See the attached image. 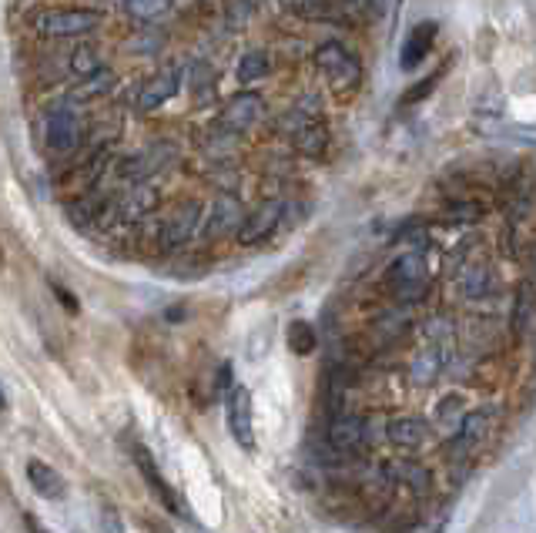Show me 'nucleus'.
<instances>
[{"label": "nucleus", "mask_w": 536, "mask_h": 533, "mask_svg": "<svg viewBox=\"0 0 536 533\" xmlns=\"http://www.w3.org/2000/svg\"><path fill=\"white\" fill-rule=\"evenodd\" d=\"M312 61H315V68L322 71V78H325V84H329V91L335 94V98L346 101V98H352V94L359 91L362 61H359V54L349 51L346 44L325 41V44L315 47Z\"/></svg>", "instance_id": "1"}, {"label": "nucleus", "mask_w": 536, "mask_h": 533, "mask_svg": "<svg viewBox=\"0 0 536 533\" xmlns=\"http://www.w3.org/2000/svg\"><path fill=\"white\" fill-rule=\"evenodd\" d=\"M104 14L94 7H51L34 17L37 34L44 37H88L101 27Z\"/></svg>", "instance_id": "2"}, {"label": "nucleus", "mask_w": 536, "mask_h": 533, "mask_svg": "<svg viewBox=\"0 0 536 533\" xmlns=\"http://www.w3.org/2000/svg\"><path fill=\"white\" fill-rule=\"evenodd\" d=\"M386 289L392 292V299L396 302H419L426 299L429 292V269H426V259L416 252L409 255H399L396 262L389 265L386 272Z\"/></svg>", "instance_id": "3"}, {"label": "nucleus", "mask_w": 536, "mask_h": 533, "mask_svg": "<svg viewBox=\"0 0 536 533\" xmlns=\"http://www.w3.org/2000/svg\"><path fill=\"white\" fill-rule=\"evenodd\" d=\"M279 135H285L295 145V151L309 158H319L325 148H329V128L325 121H319L315 114H305L302 108L285 111L279 118Z\"/></svg>", "instance_id": "4"}, {"label": "nucleus", "mask_w": 536, "mask_h": 533, "mask_svg": "<svg viewBox=\"0 0 536 533\" xmlns=\"http://www.w3.org/2000/svg\"><path fill=\"white\" fill-rule=\"evenodd\" d=\"M81 141H84V125H81L78 114H74L71 104L54 108L51 114H47V121H44V148H47V155L67 158V155H74V151L81 148Z\"/></svg>", "instance_id": "5"}, {"label": "nucleus", "mask_w": 536, "mask_h": 533, "mask_svg": "<svg viewBox=\"0 0 536 533\" xmlns=\"http://www.w3.org/2000/svg\"><path fill=\"white\" fill-rule=\"evenodd\" d=\"M201 228V202L188 198V202L175 205L171 212L158 222V242L165 252H175L181 245H188L195 239V232Z\"/></svg>", "instance_id": "6"}, {"label": "nucleus", "mask_w": 536, "mask_h": 533, "mask_svg": "<svg viewBox=\"0 0 536 533\" xmlns=\"http://www.w3.org/2000/svg\"><path fill=\"white\" fill-rule=\"evenodd\" d=\"M493 420H496V409L493 406H480V409H469L459 423V430L449 443V453H456L453 460H463V456L476 453L486 443V436L493 433Z\"/></svg>", "instance_id": "7"}, {"label": "nucleus", "mask_w": 536, "mask_h": 533, "mask_svg": "<svg viewBox=\"0 0 536 533\" xmlns=\"http://www.w3.org/2000/svg\"><path fill=\"white\" fill-rule=\"evenodd\" d=\"M158 205V192L148 182H134L128 192L111 198V222L121 225H141L145 218L155 212Z\"/></svg>", "instance_id": "8"}, {"label": "nucleus", "mask_w": 536, "mask_h": 533, "mask_svg": "<svg viewBox=\"0 0 536 533\" xmlns=\"http://www.w3.org/2000/svg\"><path fill=\"white\" fill-rule=\"evenodd\" d=\"M265 118V101H262V94H255V91H235L232 98H228L222 104V111H218V125H225V128H232V131H248V128H255L258 121Z\"/></svg>", "instance_id": "9"}, {"label": "nucleus", "mask_w": 536, "mask_h": 533, "mask_svg": "<svg viewBox=\"0 0 536 533\" xmlns=\"http://www.w3.org/2000/svg\"><path fill=\"white\" fill-rule=\"evenodd\" d=\"M178 88H181V68L178 64H168V68H161L158 74H151V78L141 84L138 94H134V108L141 114L158 111L161 104H168L175 98Z\"/></svg>", "instance_id": "10"}, {"label": "nucleus", "mask_w": 536, "mask_h": 533, "mask_svg": "<svg viewBox=\"0 0 536 533\" xmlns=\"http://www.w3.org/2000/svg\"><path fill=\"white\" fill-rule=\"evenodd\" d=\"M282 212H285V205L279 202V198H265V202H258L252 212H248L242 218V228H238V245H258V242H265L268 235L279 228L282 222Z\"/></svg>", "instance_id": "11"}, {"label": "nucleus", "mask_w": 536, "mask_h": 533, "mask_svg": "<svg viewBox=\"0 0 536 533\" xmlns=\"http://www.w3.org/2000/svg\"><path fill=\"white\" fill-rule=\"evenodd\" d=\"M228 430L245 453H255V420H252V393L245 386L228 389Z\"/></svg>", "instance_id": "12"}, {"label": "nucleus", "mask_w": 536, "mask_h": 533, "mask_svg": "<svg viewBox=\"0 0 536 533\" xmlns=\"http://www.w3.org/2000/svg\"><path fill=\"white\" fill-rule=\"evenodd\" d=\"M171 161H175V145H168V141H161V145H148V148H141L138 155L124 161V168H121V178L124 182H148V178H155L161 175Z\"/></svg>", "instance_id": "13"}, {"label": "nucleus", "mask_w": 536, "mask_h": 533, "mask_svg": "<svg viewBox=\"0 0 536 533\" xmlns=\"http://www.w3.org/2000/svg\"><path fill=\"white\" fill-rule=\"evenodd\" d=\"M134 463H138L141 477H145L148 490L155 493L161 507H165L168 513H175V517H188V510L181 507V500L175 497V490H171L168 483H165V477H161V470H158L155 456H151V453H148V450H145V446H141V443H134Z\"/></svg>", "instance_id": "14"}, {"label": "nucleus", "mask_w": 536, "mask_h": 533, "mask_svg": "<svg viewBox=\"0 0 536 533\" xmlns=\"http://www.w3.org/2000/svg\"><path fill=\"white\" fill-rule=\"evenodd\" d=\"M329 443L339 453H359L362 446H369V423L356 413H339L329 423Z\"/></svg>", "instance_id": "15"}, {"label": "nucleus", "mask_w": 536, "mask_h": 533, "mask_svg": "<svg viewBox=\"0 0 536 533\" xmlns=\"http://www.w3.org/2000/svg\"><path fill=\"white\" fill-rule=\"evenodd\" d=\"M436 34H439V24H436V21L416 24L413 31L406 34V41H402V47H399V68H402V71H416L419 64L426 61V54L433 51Z\"/></svg>", "instance_id": "16"}, {"label": "nucleus", "mask_w": 536, "mask_h": 533, "mask_svg": "<svg viewBox=\"0 0 536 533\" xmlns=\"http://www.w3.org/2000/svg\"><path fill=\"white\" fill-rule=\"evenodd\" d=\"M429 436V423L423 416H396L386 423V440L399 450H419Z\"/></svg>", "instance_id": "17"}, {"label": "nucleus", "mask_w": 536, "mask_h": 533, "mask_svg": "<svg viewBox=\"0 0 536 533\" xmlns=\"http://www.w3.org/2000/svg\"><path fill=\"white\" fill-rule=\"evenodd\" d=\"M536 319V282L533 279H523L516 285V295H513V316H510V329L516 339L526 336V329L533 326Z\"/></svg>", "instance_id": "18"}, {"label": "nucleus", "mask_w": 536, "mask_h": 533, "mask_svg": "<svg viewBox=\"0 0 536 533\" xmlns=\"http://www.w3.org/2000/svg\"><path fill=\"white\" fill-rule=\"evenodd\" d=\"M27 483H31L37 497H44V500H61L67 493V483H64L61 473H57L54 466L41 463V460L27 463Z\"/></svg>", "instance_id": "19"}, {"label": "nucleus", "mask_w": 536, "mask_h": 533, "mask_svg": "<svg viewBox=\"0 0 536 533\" xmlns=\"http://www.w3.org/2000/svg\"><path fill=\"white\" fill-rule=\"evenodd\" d=\"M242 202L235 195H222L218 202L212 205V218L205 225V235H222V232H238L242 228Z\"/></svg>", "instance_id": "20"}, {"label": "nucleus", "mask_w": 536, "mask_h": 533, "mask_svg": "<svg viewBox=\"0 0 536 533\" xmlns=\"http://www.w3.org/2000/svg\"><path fill=\"white\" fill-rule=\"evenodd\" d=\"M198 148L205 151L208 158H228V155H235V151H238V131L218 125V121H215L212 128H205L198 135Z\"/></svg>", "instance_id": "21"}, {"label": "nucleus", "mask_w": 536, "mask_h": 533, "mask_svg": "<svg viewBox=\"0 0 536 533\" xmlns=\"http://www.w3.org/2000/svg\"><path fill=\"white\" fill-rule=\"evenodd\" d=\"M282 7L302 21H342L339 0H282Z\"/></svg>", "instance_id": "22"}, {"label": "nucleus", "mask_w": 536, "mask_h": 533, "mask_svg": "<svg viewBox=\"0 0 536 533\" xmlns=\"http://www.w3.org/2000/svg\"><path fill=\"white\" fill-rule=\"evenodd\" d=\"M382 473L392 480V483H406L413 493H426L429 490V470L419 463H409V460H392L382 466Z\"/></svg>", "instance_id": "23"}, {"label": "nucleus", "mask_w": 536, "mask_h": 533, "mask_svg": "<svg viewBox=\"0 0 536 533\" xmlns=\"http://www.w3.org/2000/svg\"><path fill=\"white\" fill-rule=\"evenodd\" d=\"M114 84H118V74H114L111 68H98L94 74H88V78L78 81V88L71 91V101H91V98H104Z\"/></svg>", "instance_id": "24"}, {"label": "nucleus", "mask_w": 536, "mask_h": 533, "mask_svg": "<svg viewBox=\"0 0 536 533\" xmlns=\"http://www.w3.org/2000/svg\"><path fill=\"white\" fill-rule=\"evenodd\" d=\"M439 373H443V352H439L436 346L423 349V352H419V356L413 359V366H409V376H413L416 386L436 383Z\"/></svg>", "instance_id": "25"}, {"label": "nucleus", "mask_w": 536, "mask_h": 533, "mask_svg": "<svg viewBox=\"0 0 536 533\" xmlns=\"http://www.w3.org/2000/svg\"><path fill=\"white\" fill-rule=\"evenodd\" d=\"M124 11L134 24H155L171 11V0H124Z\"/></svg>", "instance_id": "26"}, {"label": "nucleus", "mask_w": 536, "mask_h": 533, "mask_svg": "<svg viewBox=\"0 0 536 533\" xmlns=\"http://www.w3.org/2000/svg\"><path fill=\"white\" fill-rule=\"evenodd\" d=\"M268 71H272V61H268L265 51H248V54H242V61H238V68H235L238 81H242V84L262 81Z\"/></svg>", "instance_id": "27"}, {"label": "nucleus", "mask_w": 536, "mask_h": 533, "mask_svg": "<svg viewBox=\"0 0 536 533\" xmlns=\"http://www.w3.org/2000/svg\"><path fill=\"white\" fill-rule=\"evenodd\" d=\"M342 21L352 17V21H379L386 14V0H339Z\"/></svg>", "instance_id": "28"}, {"label": "nucleus", "mask_w": 536, "mask_h": 533, "mask_svg": "<svg viewBox=\"0 0 536 533\" xmlns=\"http://www.w3.org/2000/svg\"><path fill=\"white\" fill-rule=\"evenodd\" d=\"M490 269L486 265H469V269L459 275V285H463V292L469 299H480V295L490 292Z\"/></svg>", "instance_id": "29"}, {"label": "nucleus", "mask_w": 536, "mask_h": 533, "mask_svg": "<svg viewBox=\"0 0 536 533\" xmlns=\"http://www.w3.org/2000/svg\"><path fill=\"white\" fill-rule=\"evenodd\" d=\"M191 94H195V104H208L215 98V74L208 64H195L191 71Z\"/></svg>", "instance_id": "30"}, {"label": "nucleus", "mask_w": 536, "mask_h": 533, "mask_svg": "<svg viewBox=\"0 0 536 533\" xmlns=\"http://www.w3.org/2000/svg\"><path fill=\"white\" fill-rule=\"evenodd\" d=\"M315 342H319V336H315V329L309 326V322H292L289 326V346L292 352H299V356H309V352L315 349Z\"/></svg>", "instance_id": "31"}, {"label": "nucleus", "mask_w": 536, "mask_h": 533, "mask_svg": "<svg viewBox=\"0 0 536 533\" xmlns=\"http://www.w3.org/2000/svg\"><path fill=\"white\" fill-rule=\"evenodd\" d=\"M446 71H449V61H443L439 68L429 74V81H419V84H413V88L406 91V104H419V101H426L429 94L436 91V84L446 78Z\"/></svg>", "instance_id": "32"}, {"label": "nucleus", "mask_w": 536, "mask_h": 533, "mask_svg": "<svg viewBox=\"0 0 536 533\" xmlns=\"http://www.w3.org/2000/svg\"><path fill=\"white\" fill-rule=\"evenodd\" d=\"M101 64H98V57H94V51H88V47H78V51L71 54V74L74 78H88V74L98 71Z\"/></svg>", "instance_id": "33"}, {"label": "nucleus", "mask_w": 536, "mask_h": 533, "mask_svg": "<svg viewBox=\"0 0 536 533\" xmlns=\"http://www.w3.org/2000/svg\"><path fill=\"white\" fill-rule=\"evenodd\" d=\"M463 399L459 396H449V399H443V403H439V409H436V420L439 423H463Z\"/></svg>", "instance_id": "34"}, {"label": "nucleus", "mask_w": 536, "mask_h": 533, "mask_svg": "<svg viewBox=\"0 0 536 533\" xmlns=\"http://www.w3.org/2000/svg\"><path fill=\"white\" fill-rule=\"evenodd\" d=\"M98 523H101V533H124V520L114 503H101Z\"/></svg>", "instance_id": "35"}, {"label": "nucleus", "mask_w": 536, "mask_h": 533, "mask_svg": "<svg viewBox=\"0 0 536 533\" xmlns=\"http://www.w3.org/2000/svg\"><path fill=\"white\" fill-rule=\"evenodd\" d=\"M255 14V0H228V21H248Z\"/></svg>", "instance_id": "36"}, {"label": "nucleus", "mask_w": 536, "mask_h": 533, "mask_svg": "<svg viewBox=\"0 0 536 533\" xmlns=\"http://www.w3.org/2000/svg\"><path fill=\"white\" fill-rule=\"evenodd\" d=\"M51 289H54V295H57V299H61L64 306H67V312H78V302L71 299V292H64L61 285H51Z\"/></svg>", "instance_id": "37"}, {"label": "nucleus", "mask_w": 536, "mask_h": 533, "mask_svg": "<svg viewBox=\"0 0 536 533\" xmlns=\"http://www.w3.org/2000/svg\"><path fill=\"white\" fill-rule=\"evenodd\" d=\"M526 269H530V279L536 282V245H530V252H526Z\"/></svg>", "instance_id": "38"}, {"label": "nucleus", "mask_w": 536, "mask_h": 533, "mask_svg": "<svg viewBox=\"0 0 536 533\" xmlns=\"http://www.w3.org/2000/svg\"><path fill=\"white\" fill-rule=\"evenodd\" d=\"M27 527H31V533H51V530H44L34 517H27Z\"/></svg>", "instance_id": "39"}, {"label": "nucleus", "mask_w": 536, "mask_h": 533, "mask_svg": "<svg viewBox=\"0 0 536 533\" xmlns=\"http://www.w3.org/2000/svg\"><path fill=\"white\" fill-rule=\"evenodd\" d=\"M399 4H402V0H399Z\"/></svg>", "instance_id": "40"}]
</instances>
